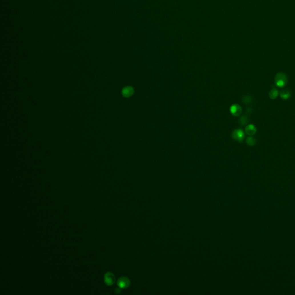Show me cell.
<instances>
[{
	"instance_id": "obj_9",
	"label": "cell",
	"mask_w": 295,
	"mask_h": 295,
	"mask_svg": "<svg viewBox=\"0 0 295 295\" xmlns=\"http://www.w3.org/2000/svg\"><path fill=\"white\" fill-rule=\"evenodd\" d=\"M278 95V91L275 88H272L269 93V96L272 100L276 99Z\"/></svg>"
},
{
	"instance_id": "obj_13",
	"label": "cell",
	"mask_w": 295,
	"mask_h": 295,
	"mask_svg": "<svg viewBox=\"0 0 295 295\" xmlns=\"http://www.w3.org/2000/svg\"><path fill=\"white\" fill-rule=\"evenodd\" d=\"M120 288H117V289H116V290H115V293H120V292H121V289H120Z\"/></svg>"
},
{
	"instance_id": "obj_7",
	"label": "cell",
	"mask_w": 295,
	"mask_h": 295,
	"mask_svg": "<svg viewBox=\"0 0 295 295\" xmlns=\"http://www.w3.org/2000/svg\"><path fill=\"white\" fill-rule=\"evenodd\" d=\"M245 132L248 136H253L256 133V128L254 125L250 124L246 127Z\"/></svg>"
},
{
	"instance_id": "obj_1",
	"label": "cell",
	"mask_w": 295,
	"mask_h": 295,
	"mask_svg": "<svg viewBox=\"0 0 295 295\" xmlns=\"http://www.w3.org/2000/svg\"><path fill=\"white\" fill-rule=\"evenodd\" d=\"M274 82L276 86L280 88H283L288 83V77L284 73H278L276 75Z\"/></svg>"
},
{
	"instance_id": "obj_5",
	"label": "cell",
	"mask_w": 295,
	"mask_h": 295,
	"mask_svg": "<svg viewBox=\"0 0 295 295\" xmlns=\"http://www.w3.org/2000/svg\"><path fill=\"white\" fill-rule=\"evenodd\" d=\"M117 285L121 288H126L130 285V281L126 277H122L118 279Z\"/></svg>"
},
{
	"instance_id": "obj_3",
	"label": "cell",
	"mask_w": 295,
	"mask_h": 295,
	"mask_svg": "<svg viewBox=\"0 0 295 295\" xmlns=\"http://www.w3.org/2000/svg\"><path fill=\"white\" fill-rule=\"evenodd\" d=\"M104 280L106 285H107L108 286H111L115 283V277L112 273L107 272L105 275Z\"/></svg>"
},
{
	"instance_id": "obj_11",
	"label": "cell",
	"mask_w": 295,
	"mask_h": 295,
	"mask_svg": "<svg viewBox=\"0 0 295 295\" xmlns=\"http://www.w3.org/2000/svg\"><path fill=\"white\" fill-rule=\"evenodd\" d=\"M248 122V118L246 115H243L239 119V124L241 126L246 125Z\"/></svg>"
},
{
	"instance_id": "obj_12",
	"label": "cell",
	"mask_w": 295,
	"mask_h": 295,
	"mask_svg": "<svg viewBox=\"0 0 295 295\" xmlns=\"http://www.w3.org/2000/svg\"><path fill=\"white\" fill-rule=\"evenodd\" d=\"M252 101V98L250 96H245L243 97L242 99V102L245 105H249L251 103Z\"/></svg>"
},
{
	"instance_id": "obj_10",
	"label": "cell",
	"mask_w": 295,
	"mask_h": 295,
	"mask_svg": "<svg viewBox=\"0 0 295 295\" xmlns=\"http://www.w3.org/2000/svg\"><path fill=\"white\" fill-rule=\"evenodd\" d=\"M246 144H247V145H248L250 147H253L256 143V139L254 137H253L252 136L248 137L246 139Z\"/></svg>"
},
{
	"instance_id": "obj_4",
	"label": "cell",
	"mask_w": 295,
	"mask_h": 295,
	"mask_svg": "<svg viewBox=\"0 0 295 295\" xmlns=\"http://www.w3.org/2000/svg\"><path fill=\"white\" fill-rule=\"evenodd\" d=\"M230 112L234 117H239L242 113V109L240 105L238 104H234L231 106Z\"/></svg>"
},
{
	"instance_id": "obj_6",
	"label": "cell",
	"mask_w": 295,
	"mask_h": 295,
	"mask_svg": "<svg viewBox=\"0 0 295 295\" xmlns=\"http://www.w3.org/2000/svg\"><path fill=\"white\" fill-rule=\"evenodd\" d=\"M134 93L135 89L131 86H126L122 91V94L125 97H130L133 96Z\"/></svg>"
},
{
	"instance_id": "obj_8",
	"label": "cell",
	"mask_w": 295,
	"mask_h": 295,
	"mask_svg": "<svg viewBox=\"0 0 295 295\" xmlns=\"http://www.w3.org/2000/svg\"><path fill=\"white\" fill-rule=\"evenodd\" d=\"M291 96V93L288 89L282 90L280 93V97L282 100L286 101L289 99Z\"/></svg>"
},
{
	"instance_id": "obj_2",
	"label": "cell",
	"mask_w": 295,
	"mask_h": 295,
	"mask_svg": "<svg viewBox=\"0 0 295 295\" xmlns=\"http://www.w3.org/2000/svg\"><path fill=\"white\" fill-rule=\"evenodd\" d=\"M232 137L234 140L241 143H243L245 138V134L242 129H236L232 132Z\"/></svg>"
}]
</instances>
